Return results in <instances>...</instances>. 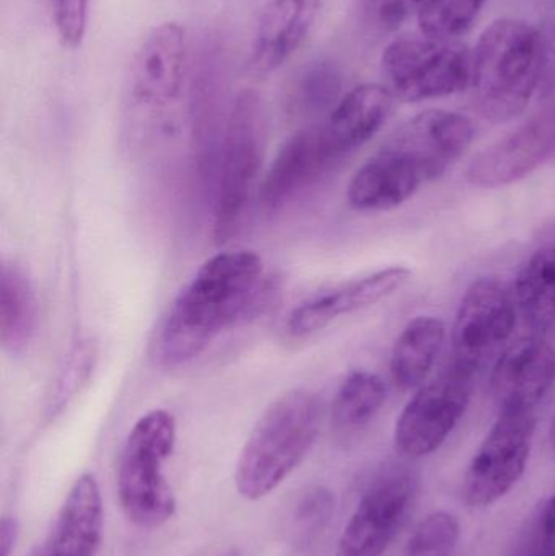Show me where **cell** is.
<instances>
[{
	"mask_svg": "<svg viewBox=\"0 0 555 556\" xmlns=\"http://www.w3.org/2000/svg\"><path fill=\"white\" fill-rule=\"evenodd\" d=\"M269 291L263 260L253 251H227L205 261L156 332V362L163 368L188 365L222 333L253 317Z\"/></svg>",
	"mask_w": 555,
	"mask_h": 556,
	"instance_id": "6da1fadb",
	"label": "cell"
},
{
	"mask_svg": "<svg viewBox=\"0 0 555 556\" xmlns=\"http://www.w3.org/2000/svg\"><path fill=\"white\" fill-rule=\"evenodd\" d=\"M471 119L446 110H427L398 127L349 182L354 211L387 212L440 178L471 147Z\"/></svg>",
	"mask_w": 555,
	"mask_h": 556,
	"instance_id": "7a4b0ae2",
	"label": "cell"
},
{
	"mask_svg": "<svg viewBox=\"0 0 555 556\" xmlns=\"http://www.w3.org/2000/svg\"><path fill=\"white\" fill-rule=\"evenodd\" d=\"M541 65L540 28L524 20H495L472 51L469 87L476 110L492 124L517 119L540 93Z\"/></svg>",
	"mask_w": 555,
	"mask_h": 556,
	"instance_id": "3957f363",
	"label": "cell"
},
{
	"mask_svg": "<svg viewBox=\"0 0 555 556\" xmlns=\"http://www.w3.org/2000/svg\"><path fill=\"white\" fill-rule=\"evenodd\" d=\"M323 420V402L308 389L277 397L248 437L235 472L244 500L257 502L279 489L312 450Z\"/></svg>",
	"mask_w": 555,
	"mask_h": 556,
	"instance_id": "277c9868",
	"label": "cell"
},
{
	"mask_svg": "<svg viewBox=\"0 0 555 556\" xmlns=\"http://www.w3.org/2000/svg\"><path fill=\"white\" fill-rule=\"evenodd\" d=\"M175 444V417L160 408L140 417L127 434L117 469V495L124 515L137 528L153 531L175 516V493L165 477Z\"/></svg>",
	"mask_w": 555,
	"mask_h": 556,
	"instance_id": "5b68a950",
	"label": "cell"
},
{
	"mask_svg": "<svg viewBox=\"0 0 555 556\" xmlns=\"http://www.w3.org/2000/svg\"><path fill=\"white\" fill-rule=\"evenodd\" d=\"M266 143L263 104L256 91L244 90L235 98L225 121L218 150L212 235L224 244L235 237L260 176Z\"/></svg>",
	"mask_w": 555,
	"mask_h": 556,
	"instance_id": "8992f818",
	"label": "cell"
},
{
	"mask_svg": "<svg viewBox=\"0 0 555 556\" xmlns=\"http://www.w3.org/2000/svg\"><path fill=\"white\" fill-rule=\"evenodd\" d=\"M471 68L472 52L456 39L401 36L381 55L387 87L407 103L459 93L471 84Z\"/></svg>",
	"mask_w": 555,
	"mask_h": 556,
	"instance_id": "52a82bcc",
	"label": "cell"
},
{
	"mask_svg": "<svg viewBox=\"0 0 555 556\" xmlns=\"http://www.w3.org/2000/svg\"><path fill=\"white\" fill-rule=\"evenodd\" d=\"M191 46L185 26L160 23L143 38L129 64L126 101L140 114L166 113L189 98L192 80Z\"/></svg>",
	"mask_w": 555,
	"mask_h": 556,
	"instance_id": "ba28073f",
	"label": "cell"
},
{
	"mask_svg": "<svg viewBox=\"0 0 555 556\" xmlns=\"http://www.w3.org/2000/svg\"><path fill=\"white\" fill-rule=\"evenodd\" d=\"M475 375L452 359L417 389L394 430V444L401 456L419 459L443 446L468 410Z\"/></svg>",
	"mask_w": 555,
	"mask_h": 556,
	"instance_id": "9c48e42d",
	"label": "cell"
},
{
	"mask_svg": "<svg viewBox=\"0 0 555 556\" xmlns=\"http://www.w3.org/2000/svg\"><path fill=\"white\" fill-rule=\"evenodd\" d=\"M534 431L533 412L499 410L463 479L462 495L469 508H489L515 489L527 470Z\"/></svg>",
	"mask_w": 555,
	"mask_h": 556,
	"instance_id": "30bf717a",
	"label": "cell"
},
{
	"mask_svg": "<svg viewBox=\"0 0 555 556\" xmlns=\"http://www.w3.org/2000/svg\"><path fill=\"white\" fill-rule=\"evenodd\" d=\"M416 473L404 466L381 470L352 513L335 556H384L416 505Z\"/></svg>",
	"mask_w": 555,
	"mask_h": 556,
	"instance_id": "8fae6325",
	"label": "cell"
},
{
	"mask_svg": "<svg viewBox=\"0 0 555 556\" xmlns=\"http://www.w3.org/2000/svg\"><path fill=\"white\" fill-rule=\"evenodd\" d=\"M515 296L502 281L481 278L466 290L452 330L453 362L476 372L510 340Z\"/></svg>",
	"mask_w": 555,
	"mask_h": 556,
	"instance_id": "7c38bea8",
	"label": "cell"
},
{
	"mask_svg": "<svg viewBox=\"0 0 555 556\" xmlns=\"http://www.w3.org/2000/svg\"><path fill=\"white\" fill-rule=\"evenodd\" d=\"M554 160L555 103L479 153L466 178L478 188H501L527 178Z\"/></svg>",
	"mask_w": 555,
	"mask_h": 556,
	"instance_id": "4fadbf2b",
	"label": "cell"
},
{
	"mask_svg": "<svg viewBox=\"0 0 555 556\" xmlns=\"http://www.w3.org/2000/svg\"><path fill=\"white\" fill-rule=\"evenodd\" d=\"M491 382L499 410L537 414L555 384L553 346L537 333L518 339L499 356Z\"/></svg>",
	"mask_w": 555,
	"mask_h": 556,
	"instance_id": "5bb4252c",
	"label": "cell"
},
{
	"mask_svg": "<svg viewBox=\"0 0 555 556\" xmlns=\"http://www.w3.org/2000/svg\"><path fill=\"white\" fill-rule=\"evenodd\" d=\"M338 160L321 126L299 130L283 143L264 173L257 191L260 207L269 214L286 207L312 188Z\"/></svg>",
	"mask_w": 555,
	"mask_h": 556,
	"instance_id": "9a60e30c",
	"label": "cell"
},
{
	"mask_svg": "<svg viewBox=\"0 0 555 556\" xmlns=\"http://www.w3.org/2000/svg\"><path fill=\"white\" fill-rule=\"evenodd\" d=\"M319 12L321 0H269L254 26L250 72L269 75L287 64L312 35Z\"/></svg>",
	"mask_w": 555,
	"mask_h": 556,
	"instance_id": "2e32d148",
	"label": "cell"
},
{
	"mask_svg": "<svg viewBox=\"0 0 555 556\" xmlns=\"http://www.w3.org/2000/svg\"><path fill=\"white\" fill-rule=\"evenodd\" d=\"M406 267H388L370 276L345 281L293 307L287 319L290 336L306 337L328 327L339 317L365 309L396 293L411 280Z\"/></svg>",
	"mask_w": 555,
	"mask_h": 556,
	"instance_id": "e0dca14e",
	"label": "cell"
},
{
	"mask_svg": "<svg viewBox=\"0 0 555 556\" xmlns=\"http://www.w3.org/2000/svg\"><path fill=\"white\" fill-rule=\"evenodd\" d=\"M103 538V502L91 473L78 477L46 538L29 556H98Z\"/></svg>",
	"mask_w": 555,
	"mask_h": 556,
	"instance_id": "ac0fdd59",
	"label": "cell"
},
{
	"mask_svg": "<svg viewBox=\"0 0 555 556\" xmlns=\"http://www.w3.org/2000/svg\"><path fill=\"white\" fill-rule=\"evenodd\" d=\"M394 94L387 85L364 84L338 101L323 132L339 160L370 142L393 114Z\"/></svg>",
	"mask_w": 555,
	"mask_h": 556,
	"instance_id": "d6986e66",
	"label": "cell"
},
{
	"mask_svg": "<svg viewBox=\"0 0 555 556\" xmlns=\"http://www.w3.org/2000/svg\"><path fill=\"white\" fill-rule=\"evenodd\" d=\"M445 336L439 317L417 316L407 323L391 353V378L401 391H414L427 381Z\"/></svg>",
	"mask_w": 555,
	"mask_h": 556,
	"instance_id": "ffe728a7",
	"label": "cell"
},
{
	"mask_svg": "<svg viewBox=\"0 0 555 556\" xmlns=\"http://www.w3.org/2000/svg\"><path fill=\"white\" fill-rule=\"evenodd\" d=\"M515 303L537 336L555 333V247L537 251L515 283Z\"/></svg>",
	"mask_w": 555,
	"mask_h": 556,
	"instance_id": "44dd1931",
	"label": "cell"
},
{
	"mask_svg": "<svg viewBox=\"0 0 555 556\" xmlns=\"http://www.w3.org/2000/svg\"><path fill=\"white\" fill-rule=\"evenodd\" d=\"M36 333V298L23 270L3 264L0 274V342L10 355L28 350Z\"/></svg>",
	"mask_w": 555,
	"mask_h": 556,
	"instance_id": "7402d4cb",
	"label": "cell"
},
{
	"mask_svg": "<svg viewBox=\"0 0 555 556\" xmlns=\"http://www.w3.org/2000/svg\"><path fill=\"white\" fill-rule=\"evenodd\" d=\"M384 401L387 388L380 376L358 369L339 386L332 401V421L341 430H358L377 417Z\"/></svg>",
	"mask_w": 555,
	"mask_h": 556,
	"instance_id": "603a6c76",
	"label": "cell"
},
{
	"mask_svg": "<svg viewBox=\"0 0 555 556\" xmlns=\"http://www.w3.org/2000/svg\"><path fill=\"white\" fill-rule=\"evenodd\" d=\"M342 78L331 62L316 61L306 65L292 90L293 110L303 116L323 113L341 100Z\"/></svg>",
	"mask_w": 555,
	"mask_h": 556,
	"instance_id": "cb8c5ba5",
	"label": "cell"
},
{
	"mask_svg": "<svg viewBox=\"0 0 555 556\" xmlns=\"http://www.w3.org/2000/svg\"><path fill=\"white\" fill-rule=\"evenodd\" d=\"M488 0H424L417 12L422 35L456 39L471 28Z\"/></svg>",
	"mask_w": 555,
	"mask_h": 556,
	"instance_id": "d4e9b609",
	"label": "cell"
},
{
	"mask_svg": "<svg viewBox=\"0 0 555 556\" xmlns=\"http://www.w3.org/2000/svg\"><path fill=\"white\" fill-rule=\"evenodd\" d=\"M458 518L452 513L436 511L422 519L411 532L403 556H453L458 547Z\"/></svg>",
	"mask_w": 555,
	"mask_h": 556,
	"instance_id": "484cf974",
	"label": "cell"
},
{
	"mask_svg": "<svg viewBox=\"0 0 555 556\" xmlns=\"http://www.w3.org/2000/svg\"><path fill=\"white\" fill-rule=\"evenodd\" d=\"M98 350L93 340H80L68 352L64 368L59 372L55 381L54 395H52V410L67 405V402L80 391L81 386L87 384L88 378L97 365Z\"/></svg>",
	"mask_w": 555,
	"mask_h": 556,
	"instance_id": "4316f807",
	"label": "cell"
},
{
	"mask_svg": "<svg viewBox=\"0 0 555 556\" xmlns=\"http://www.w3.org/2000/svg\"><path fill=\"white\" fill-rule=\"evenodd\" d=\"M332 511H335V496L329 490L321 486L306 490L297 503L295 515H293L297 534L303 539L318 534L328 525Z\"/></svg>",
	"mask_w": 555,
	"mask_h": 556,
	"instance_id": "83f0119b",
	"label": "cell"
},
{
	"mask_svg": "<svg viewBox=\"0 0 555 556\" xmlns=\"http://www.w3.org/2000/svg\"><path fill=\"white\" fill-rule=\"evenodd\" d=\"M59 41L65 49L80 48L87 35L90 0H49Z\"/></svg>",
	"mask_w": 555,
	"mask_h": 556,
	"instance_id": "f1b7e54d",
	"label": "cell"
},
{
	"mask_svg": "<svg viewBox=\"0 0 555 556\" xmlns=\"http://www.w3.org/2000/svg\"><path fill=\"white\" fill-rule=\"evenodd\" d=\"M424 0H364L368 23L381 31H394L419 12Z\"/></svg>",
	"mask_w": 555,
	"mask_h": 556,
	"instance_id": "f546056e",
	"label": "cell"
},
{
	"mask_svg": "<svg viewBox=\"0 0 555 556\" xmlns=\"http://www.w3.org/2000/svg\"><path fill=\"white\" fill-rule=\"evenodd\" d=\"M524 556H555V495L538 511Z\"/></svg>",
	"mask_w": 555,
	"mask_h": 556,
	"instance_id": "4dcf8cb0",
	"label": "cell"
},
{
	"mask_svg": "<svg viewBox=\"0 0 555 556\" xmlns=\"http://www.w3.org/2000/svg\"><path fill=\"white\" fill-rule=\"evenodd\" d=\"M541 33L543 65H541L540 93L550 97L555 93V18L547 22Z\"/></svg>",
	"mask_w": 555,
	"mask_h": 556,
	"instance_id": "1f68e13d",
	"label": "cell"
},
{
	"mask_svg": "<svg viewBox=\"0 0 555 556\" xmlns=\"http://www.w3.org/2000/svg\"><path fill=\"white\" fill-rule=\"evenodd\" d=\"M16 535H18V525L15 518H3L0 525V554L10 556L12 548L15 547Z\"/></svg>",
	"mask_w": 555,
	"mask_h": 556,
	"instance_id": "d6a6232c",
	"label": "cell"
},
{
	"mask_svg": "<svg viewBox=\"0 0 555 556\" xmlns=\"http://www.w3.org/2000/svg\"><path fill=\"white\" fill-rule=\"evenodd\" d=\"M551 441H553V446L555 447V415L553 425H551Z\"/></svg>",
	"mask_w": 555,
	"mask_h": 556,
	"instance_id": "836d02e7",
	"label": "cell"
},
{
	"mask_svg": "<svg viewBox=\"0 0 555 556\" xmlns=\"http://www.w3.org/2000/svg\"><path fill=\"white\" fill-rule=\"evenodd\" d=\"M222 556H238L237 552H228V554Z\"/></svg>",
	"mask_w": 555,
	"mask_h": 556,
	"instance_id": "e575fe53",
	"label": "cell"
}]
</instances>
